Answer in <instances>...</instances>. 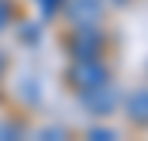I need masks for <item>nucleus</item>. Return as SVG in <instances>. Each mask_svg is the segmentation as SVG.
<instances>
[{
  "instance_id": "nucleus-2",
  "label": "nucleus",
  "mask_w": 148,
  "mask_h": 141,
  "mask_svg": "<svg viewBox=\"0 0 148 141\" xmlns=\"http://www.w3.org/2000/svg\"><path fill=\"white\" fill-rule=\"evenodd\" d=\"M69 76H73V83L79 90H90V86H100V83L110 79V72H107V66L100 59H76V66H73Z\"/></svg>"
},
{
  "instance_id": "nucleus-1",
  "label": "nucleus",
  "mask_w": 148,
  "mask_h": 141,
  "mask_svg": "<svg viewBox=\"0 0 148 141\" xmlns=\"http://www.w3.org/2000/svg\"><path fill=\"white\" fill-rule=\"evenodd\" d=\"M103 31L97 24H76V31L69 35V52L76 59H100L103 52Z\"/></svg>"
},
{
  "instance_id": "nucleus-9",
  "label": "nucleus",
  "mask_w": 148,
  "mask_h": 141,
  "mask_svg": "<svg viewBox=\"0 0 148 141\" xmlns=\"http://www.w3.org/2000/svg\"><path fill=\"white\" fill-rule=\"evenodd\" d=\"M3 66H7V59H3V52H0V72H3Z\"/></svg>"
},
{
  "instance_id": "nucleus-6",
  "label": "nucleus",
  "mask_w": 148,
  "mask_h": 141,
  "mask_svg": "<svg viewBox=\"0 0 148 141\" xmlns=\"http://www.w3.org/2000/svg\"><path fill=\"white\" fill-rule=\"evenodd\" d=\"M7 24H10V3H7V0H0V31H3Z\"/></svg>"
},
{
  "instance_id": "nucleus-7",
  "label": "nucleus",
  "mask_w": 148,
  "mask_h": 141,
  "mask_svg": "<svg viewBox=\"0 0 148 141\" xmlns=\"http://www.w3.org/2000/svg\"><path fill=\"white\" fill-rule=\"evenodd\" d=\"M90 138H97V141H107V138H117L114 131H107V127H93L90 131Z\"/></svg>"
},
{
  "instance_id": "nucleus-3",
  "label": "nucleus",
  "mask_w": 148,
  "mask_h": 141,
  "mask_svg": "<svg viewBox=\"0 0 148 141\" xmlns=\"http://www.w3.org/2000/svg\"><path fill=\"white\" fill-rule=\"evenodd\" d=\"M83 103L90 114H100V117H107L117 110V90L110 86V79L107 83H100V86H90V90H83Z\"/></svg>"
},
{
  "instance_id": "nucleus-5",
  "label": "nucleus",
  "mask_w": 148,
  "mask_h": 141,
  "mask_svg": "<svg viewBox=\"0 0 148 141\" xmlns=\"http://www.w3.org/2000/svg\"><path fill=\"white\" fill-rule=\"evenodd\" d=\"M127 117H131L134 124H148V86L134 90V93L127 97Z\"/></svg>"
},
{
  "instance_id": "nucleus-4",
  "label": "nucleus",
  "mask_w": 148,
  "mask_h": 141,
  "mask_svg": "<svg viewBox=\"0 0 148 141\" xmlns=\"http://www.w3.org/2000/svg\"><path fill=\"white\" fill-rule=\"evenodd\" d=\"M66 14L73 17L76 24H97L103 17V3L100 0H69L66 3Z\"/></svg>"
},
{
  "instance_id": "nucleus-8",
  "label": "nucleus",
  "mask_w": 148,
  "mask_h": 141,
  "mask_svg": "<svg viewBox=\"0 0 148 141\" xmlns=\"http://www.w3.org/2000/svg\"><path fill=\"white\" fill-rule=\"evenodd\" d=\"M38 3H41V10H45V14H55V10L62 7V0H38Z\"/></svg>"
}]
</instances>
